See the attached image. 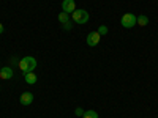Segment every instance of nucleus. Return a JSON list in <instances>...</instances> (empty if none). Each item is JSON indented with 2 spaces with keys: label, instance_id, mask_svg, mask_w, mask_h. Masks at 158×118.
<instances>
[{
  "label": "nucleus",
  "instance_id": "obj_2",
  "mask_svg": "<svg viewBox=\"0 0 158 118\" xmlns=\"http://www.w3.org/2000/svg\"><path fill=\"white\" fill-rule=\"evenodd\" d=\"M120 24L125 29H133L138 24V18L133 14V13H125V14L122 16V19H120Z\"/></svg>",
  "mask_w": 158,
  "mask_h": 118
},
{
  "label": "nucleus",
  "instance_id": "obj_5",
  "mask_svg": "<svg viewBox=\"0 0 158 118\" xmlns=\"http://www.w3.org/2000/svg\"><path fill=\"white\" fill-rule=\"evenodd\" d=\"M100 39H101V35H100L98 32H90V33L87 35V44H89L90 47H94V46H97V44L100 43Z\"/></svg>",
  "mask_w": 158,
  "mask_h": 118
},
{
  "label": "nucleus",
  "instance_id": "obj_14",
  "mask_svg": "<svg viewBox=\"0 0 158 118\" xmlns=\"http://www.w3.org/2000/svg\"><path fill=\"white\" fill-rule=\"evenodd\" d=\"M3 30H5V29H3V24H2V22H0V35H2V33H3Z\"/></svg>",
  "mask_w": 158,
  "mask_h": 118
},
{
  "label": "nucleus",
  "instance_id": "obj_6",
  "mask_svg": "<svg viewBox=\"0 0 158 118\" xmlns=\"http://www.w3.org/2000/svg\"><path fill=\"white\" fill-rule=\"evenodd\" d=\"M13 76H15V73H13L11 66H3L0 69V79L2 81H10V79H13Z\"/></svg>",
  "mask_w": 158,
  "mask_h": 118
},
{
  "label": "nucleus",
  "instance_id": "obj_4",
  "mask_svg": "<svg viewBox=\"0 0 158 118\" xmlns=\"http://www.w3.org/2000/svg\"><path fill=\"white\" fill-rule=\"evenodd\" d=\"M59 22L62 24V27L65 30H71V27H73V24L70 21V14H68V13H65V11H62L59 14Z\"/></svg>",
  "mask_w": 158,
  "mask_h": 118
},
{
  "label": "nucleus",
  "instance_id": "obj_11",
  "mask_svg": "<svg viewBox=\"0 0 158 118\" xmlns=\"http://www.w3.org/2000/svg\"><path fill=\"white\" fill-rule=\"evenodd\" d=\"M82 118H98V113L95 110H85Z\"/></svg>",
  "mask_w": 158,
  "mask_h": 118
},
{
  "label": "nucleus",
  "instance_id": "obj_12",
  "mask_svg": "<svg viewBox=\"0 0 158 118\" xmlns=\"http://www.w3.org/2000/svg\"><path fill=\"white\" fill-rule=\"evenodd\" d=\"M97 32H98V33L103 36V35H106V33H108V27H106V25H100Z\"/></svg>",
  "mask_w": 158,
  "mask_h": 118
},
{
  "label": "nucleus",
  "instance_id": "obj_7",
  "mask_svg": "<svg viewBox=\"0 0 158 118\" xmlns=\"http://www.w3.org/2000/svg\"><path fill=\"white\" fill-rule=\"evenodd\" d=\"M62 10L65 11V13H71L73 14V11L76 10V3H74V0H63L62 2Z\"/></svg>",
  "mask_w": 158,
  "mask_h": 118
},
{
  "label": "nucleus",
  "instance_id": "obj_3",
  "mask_svg": "<svg viewBox=\"0 0 158 118\" xmlns=\"http://www.w3.org/2000/svg\"><path fill=\"white\" fill-rule=\"evenodd\" d=\"M71 16H73V21L76 24H87L89 19H90V14L85 10H74Z\"/></svg>",
  "mask_w": 158,
  "mask_h": 118
},
{
  "label": "nucleus",
  "instance_id": "obj_9",
  "mask_svg": "<svg viewBox=\"0 0 158 118\" xmlns=\"http://www.w3.org/2000/svg\"><path fill=\"white\" fill-rule=\"evenodd\" d=\"M24 79H25V82H27L29 85H35V84H36V81H38L36 76H35L33 73H27V74L24 76Z\"/></svg>",
  "mask_w": 158,
  "mask_h": 118
},
{
  "label": "nucleus",
  "instance_id": "obj_13",
  "mask_svg": "<svg viewBox=\"0 0 158 118\" xmlns=\"http://www.w3.org/2000/svg\"><path fill=\"white\" fill-rule=\"evenodd\" d=\"M74 113H76V116H81V118H82V116H84V109H82V107H77V109L74 110Z\"/></svg>",
  "mask_w": 158,
  "mask_h": 118
},
{
  "label": "nucleus",
  "instance_id": "obj_1",
  "mask_svg": "<svg viewBox=\"0 0 158 118\" xmlns=\"http://www.w3.org/2000/svg\"><path fill=\"white\" fill-rule=\"evenodd\" d=\"M18 66L22 71V74L25 76L27 73H33V69L36 68V60L33 57H24L18 61Z\"/></svg>",
  "mask_w": 158,
  "mask_h": 118
},
{
  "label": "nucleus",
  "instance_id": "obj_8",
  "mask_svg": "<svg viewBox=\"0 0 158 118\" xmlns=\"http://www.w3.org/2000/svg\"><path fill=\"white\" fill-rule=\"evenodd\" d=\"M19 102L22 104V106H30V104L33 102V95L30 93V91H25V93H22V95H21Z\"/></svg>",
  "mask_w": 158,
  "mask_h": 118
},
{
  "label": "nucleus",
  "instance_id": "obj_10",
  "mask_svg": "<svg viewBox=\"0 0 158 118\" xmlns=\"http://www.w3.org/2000/svg\"><path fill=\"white\" fill-rule=\"evenodd\" d=\"M147 24H149V18H147V16H139V18H138V25H141V27H146Z\"/></svg>",
  "mask_w": 158,
  "mask_h": 118
}]
</instances>
